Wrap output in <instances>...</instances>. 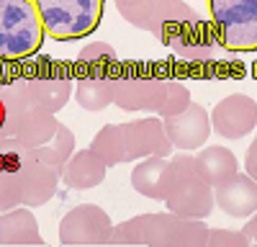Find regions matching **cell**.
<instances>
[{
	"instance_id": "20",
	"label": "cell",
	"mask_w": 257,
	"mask_h": 247,
	"mask_svg": "<svg viewBox=\"0 0 257 247\" xmlns=\"http://www.w3.org/2000/svg\"><path fill=\"white\" fill-rule=\"evenodd\" d=\"M0 244H44L36 216L24 206L3 211L0 214Z\"/></svg>"
},
{
	"instance_id": "27",
	"label": "cell",
	"mask_w": 257,
	"mask_h": 247,
	"mask_svg": "<svg viewBox=\"0 0 257 247\" xmlns=\"http://www.w3.org/2000/svg\"><path fill=\"white\" fill-rule=\"evenodd\" d=\"M242 232L249 237V242H257V214H254V216L244 224V229H242Z\"/></svg>"
},
{
	"instance_id": "10",
	"label": "cell",
	"mask_w": 257,
	"mask_h": 247,
	"mask_svg": "<svg viewBox=\"0 0 257 247\" xmlns=\"http://www.w3.org/2000/svg\"><path fill=\"white\" fill-rule=\"evenodd\" d=\"M160 41L165 47H173L180 57L193 59V62H203L213 54V47H216V34H213L211 24L188 8L180 18H175L162 34Z\"/></svg>"
},
{
	"instance_id": "25",
	"label": "cell",
	"mask_w": 257,
	"mask_h": 247,
	"mask_svg": "<svg viewBox=\"0 0 257 247\" xmlns=\"http://www.w3.org/2000/svg\"><path fill=\"white\" fill-rule=\"evenodd\" d=\"M206 247H249V237L244 232H229V229H208Z\"/></svg>"
},
{
	"instance_id": "30",
	"label": "cell",
	"mask_w": 257,
	"mask_h": 247,
	"mask_svg": "<svg viewBox=\"0 0 257 247\" xmlns=\"http://www.w3.org/2000/svg\"><path fill=\"white\" fill-rule=\"evenodd\" d=\"M0 80H3V67H0Z\"/></svg>"
},
{
	"instance_id": "13",
	"label": "cell",
	"mask_w": 257,
	"mask_h": 247,
	"mask_svg": "<svg viewBox=\"0 0 257 247\" xmlns=\"http://www.w3.org/2000/svg\"><path fill=\"white\" fill-rule=\"evenodd\" d=\"M16 178L21 188V206H44L47 201L54 198L59 188V173L52 170L49 165L39 162L24 150L18 165H16Z\"/></svg>"
},
{
	"instance_id": "8",
	"label": "cell",
	"mask_w": 257,
	"mask_h": 247,
	"mask_svg": "<svg viewBox=\"0 0 257 247\" xmlns=\"http://www.w3.org/2000/svg\"><path fill=\"white\" fill-rule=\"evenodd\" d=\"M167 211L190 216V219H206L216 201H213V188L198 175L196 162L188 155L173 157V185L165 198Z\"/></svg>"
},
{
	"instance_id": "3",
	"label": "cell",
	"mask_w": 257,
	"mask_h": 247,
	"mask_svg": "<svg viewBox=\"0 0 257 247\" xmlns=\"http://www.w3.org/2000/svg\"><path fill=\"white\" fill-rule=\"evenodd\" d=\"M118 54L105 41H93L77 54L75 65V98L85 111H103L113 103Z\"/></svg>"
},
{
	"instance_id": "14",
	"label": "cell",
	"mask_w": 257,
	"mask_h": 247,
	"mask_svg": "<svg viewBox=\"0 0 257 247\" xmlns=\"http://www.w3.org/2000/svg\"><path fill=\"white\" fill-rule=\"evenodd\" d=\"M162 124L170 144L178 150H198L211 137V116L198 103H190L185 111L162 118Z\"/></svg>"
},
{
	"instance_id": "1",
	"label": "cell",
	"mask_w": 257,
	"mask_h": 247,
	"mask_svg": "<svg viewBox=\"0 0 257 247\" xmlns=\"http://www.w3.org/2000/svg\"><path fill=\"white\" fill-rule=\"evenodd\" d=\"M90 150L105 162V168L123 162H134L144 157H167L173 144L165 134V124L157 116L149 118H137L128 124H108L103 127L95 137Z\"/></svg>"
},
{
	"instance_id": "9",
	"label": "cell",
	"mask_w": 257,
	"mask_h": 247,
	"mask_svg": "<svg viewBox=\"0 0 257 247\" xmlns=\"http://www.w3.org/2000/svg\"><path fill=\"white\" fill-rule=\"evenodd\" d=\"M29 90L34 106L49 113H59L75 93V70L62 59L39 57L26 67Z\"/></svg>"
},
{
	"instance_id": "15",
	"label": "cell",
	"mask_w": 257,
	"mask_h": 247,
	"mask_svg": "<svg viewBox=\"0 0 257 247\" xmlns=\"http://www.w3.org/2000/svg\"><path fill=\"white\" fill-rule=\"evenodd\" d=\"M213 201L226 216L247 219L257 211V180H252L247 173H237L213 188Z\"/></svg>"
},
{
	"instance_id": "2",
	"label": "cell",
	"mask_w": 257,
	"mask_h": 247,
	"mask_svg": "<svg viewBox=\"0 0 257 247\" xmlns=\"http://www.w3.org/2000/svg\"><path fill=\"white\" fill-rule=\"evenodd\" d=\"M208 226L203 219H190L173 211L139 214L113 226L111 244H149V247H206Z\"/></svg>"
},
{
	"instance_id": "23",
	"label": "cell",
	"mask_w": 257,
	"mask_h": 247,
	"mask_svg": "<svg viewBox=\"0 0 257 247\" xmlns=\"http://www.w3.org/2000/svg\"><path fill=\"white\" fill-rule=\"evenodd\" d=\"M190 90L183 85V82L173 80V77H167L165 82V100H162V106H160V118H167V116H175L180 111H185L190 106Z\"/></svg>"
},
{
	"instance_id": "24",
	"label": "cell",
	"mask_w": 257,
	"mask_h": 247,
	"mask_svg": "<svg viewBox=\"0 0 257 247\" xmlns=\"http://www.w3.org/2000/svg\"><path fill=\"white\" fill-rule=\"evenodd\" d=\"M21 206V188L16 168H0V214Z\"/></svg>"
},
{
	"instance_id": "22",
	"label": "cell",
	"mask_w": 257,
	"mask_h": 247,
	"mask_svg": "<svg viewBox=\"0 0 257 247\" xmlns=\"http://www.w3.org/2000/svg\"><path fill=\"white\" fill-rule=\"evenodd\" d=\"M162 6H165V0H128V3H121L116 8H118L121 18L128 21L134 29H142V31L152 34Z\"/></svg>"
},
{
	"instance_id": "16",
	"label": "cell",
	"mask_w": 257,
	"mask_h": 247,
	"mask_svg": "<svg viewBox=\"0 0 257 247\" xmlns=\"http://www.w3.org/2000/svg\"><path fill=\"white\" fill-rule=\"evenodd\" d=\"M132 185L134 191L152 198V201H165L173 185V160L152 155L144 157L137 168L132 170Z\"/></svg>"
},
{
	"instance_id": "6",
	"label": "cell",
	"mask_w": 257,
	"mask_h": 247,
	"mask_svg": "<svg viewBox=\"0 0 257 247\" xmlns=\"http://www.w3.org/2000/svg\"><path fill=\"white\" fill-rule=\"evenodd\" d=\"M167 75L160 65L147 62H128L118 67L113 106L121 111H160L165 100Z\"/></svg>"
},
{
	"instance_id": "18",
	"label": "cell",
	"mask_w": 257,
	"mask_h": 247,
	"mask_svg": "<svg viewBox=\"0 0 257 247\" xmlns=\"http://www.w3.org/2000/svg\"><path fill=\"white\" fill-rule=\"evenodd\" d=\"M105 170H108L105 162L93 150H82V152H75L67 162H64L59 180L67 185V188L90 191V188H98L105 180Z\"/></svg>"
},
{
	"instance_id": "12",
	"label": "cell",
	"mask_w": 257,
	"mask_h": 247,
	"mask_svg": "<svg viewBox=\"0 0 257 247\" xmlns=\"http://www.w3.org/2000/svg\"><path fill=\"white\" fill-rule=\"evenodd\" d=\"M211 129L224 139H242L257 129V100L244 93L221 98L211 111Z\"/></svg>"
},
{
	"instance_id": "5",
	"label": "cell",
	"mask_w": 257,
	"mask_h": 247,
	"mask_svg": "<svg viewBox=\"0 0 257 247\" xmlns=\"http://www.w3.org/2000/svg\"><path fill=\"white\" fill-rule=\"evenodd\" d=\"M54 41L88 39L103 21L105 0H34Z\"/></svg>"
},
{
	"instance_id": "28",
	"label": "cell",
	"mask_w": 257,
	"mask_h": 247,
	"mask_svg": "<svg viewBox=\"0 0 257 247\" xmlns=\"http://www.w3.org/2000/svg\"><path fill=\"white\" fill-rule=\"evenodd\" d=\"M6 118H8V111H6L3 98H0V134H3V129H6Z\"/></svg>"
},
{
	"instance_id": "4",
	"label": "cell",
	"mask_w": 257,
	"mask_h": 247,
	"mask_svg": "<svg viewBox=\"0 0 257 247\" xmlns=\"http://www.w3.org/2000/svg\"><path fill=\"white\" fill-rule=\"evenodd\" d=\"M44 36L47 29L34 0H0V62L34 57Z\"/></svg>"
},
{
	"instance_id": "29",
	"label": "cell",
	"mask_w": 257,
	"mask_h": 247,
	"mask_svg": "<svg viewBox=\"0 0 257 247\" xmlns=\"http://www.w3.org/2000/svg\"><path fill=\"white\" fill-rule=\"evenodd\" d=\"M113 3H116V6H121V3H128V0H113Z\"/></svg>"
},
{
	"instance_id": "11",
	"label": "cell",
	"mask_w": 257,
	"mask_h": 247,
	"mask_svg": "<svg viewBox=\"0 0 257 247\" xmlns=\"http://www.w3.org/2000/svg\"><path fill=\"white\" fill-rule=\"evenodd\" d=\"M113 221L100 206L80 203L67 211L59 221V242L62 244H111Z\"/></svg>"
},
{
	"instance_id": "17",
	"label": "cell",
	"mask_w": 257,
	"mask_h": 247,
	"mask_svg": "<svg viewBox=\"0 0 257 247\" xmlns=\"http://www.w3.org/2000/svg\"><path fill=\"white\" fill-rule=\"evenodd\" d=\"M57 113H49L39 106H29L24 113L18 116L16 127H13V139L21 144L24 150H34V147H41L47 144L54 134H57Z\"/></svg>"
},
{
	"instance_id": "26",
	"label": "cell",
	"mask_w": 257,
	"mask_h": 247,
	"mask_svg": "<svg viewBox=\"0 0 257 247\" xmlns=\"http://www.w3.org/2000/svg\"><path fill=\"white\" fill-rule=\"evenodd\" d=\"M244 173H247L252 180H257V139L252 142V147H249L247 155H244Z\"/></svg>"
},
{
	"instance_id": "7",
	"label": "cell",
	"mask_w": 257,
	"mask_h": 247,
	"mask_svg": "<svg viewBox=\"0 0 257 247\" xmlns=\"http://www.w3.org/2000/svg\"><path fill=\"white\" fill-rule=\"evenodd\" d=\"M216 41L229 52H257V0H206Z\"/></svg>"
},
{
	"instance_id": "19",
	"label": "cell",
	"mask_w": 257,
	"mask_h": 247,
	"mask_svg": "<svg viewBox=\"0 0 257 247\" xmlns=\"http://www.w3.org/2000/svg\"><path fill=\"white\" fill-rule=\"evenodd\" d=\"M193 162H196L198 175L211 185V188H216V185L226 183L229 178H234L239 173L237 155L226 147H206L193 157Z\"/></svg>"
},
{
	"instance_id": "21",
	"label": "cell",
	"mask_w": 257,
	"mask_h": 247,
	"mask_svg": "<svg viewBox=\"0 0 257 247\" xmlns=\"http://www.w3.org/2000/svg\"><path fill=\"white\" fill-rule=\"evenodd\" d=\"M29 155H31L34 160H39V162L49 165L52 170H57V173L62 175L64 162H67V160L75 155V134H72V129L67 127V124H62V121H59L57 134H54L47 144L29 150Z\"/></svg>"
}]
</instances>
